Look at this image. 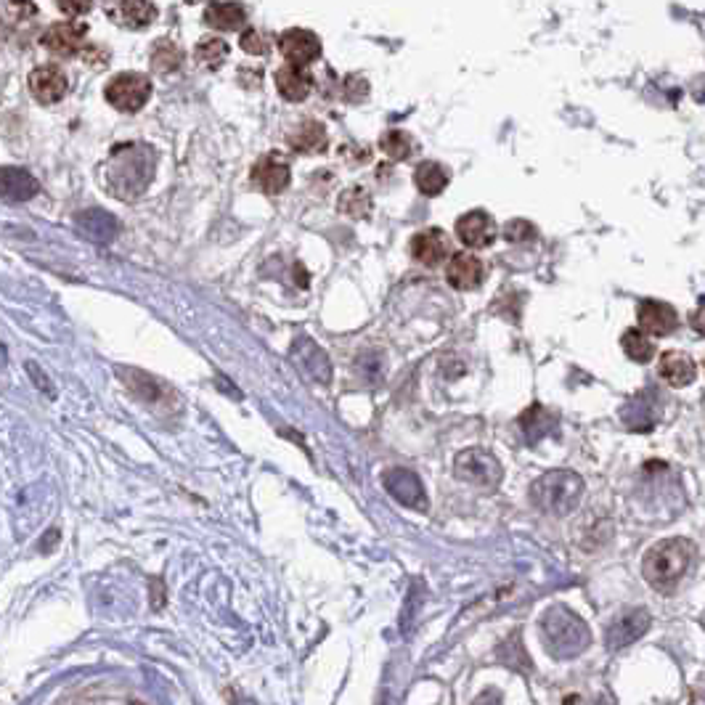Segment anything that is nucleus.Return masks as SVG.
Wrapping results in <instances>:
<instances>
[{
  "label": "nucleus",
  "instance_id": "f257e3e1",
  "mask_svg": "<svg viewBox=\"0 0 705 705\" xmlns=\"http://www.w3.org/2000/svg\"><path fill=\"white\" fill-rule=\"evenodd\" d=\"M154 178V152L144 144L117 146L104 167V181L114 197L138 199Z\"/></svg>",
  "mask_w": 705,
  "mask_h": 705
},
{
  "label": "nucleus",
  "instance_id": "f03ea898",
  "mask_svg": "<svg viewBox=\"0 0 705 705\" xmlns=\"http://www.w3.org/2000/svg\"><path fill=\"white\" fill-rule=\"evenodd\" d=\"M695 549L690 541L666 539L655 544L642 560V576L655 592H674L690 573Z\"/></svg>",
  "mask_w": 705,
  "mask_h": 705
},
{
  "label": "nucleus",
  "instance_id": "7ed1b4c3",
  "mask_svg": "<svg viewBox=\"0 0 705 705\" xmlns=\"http://www.w3.org/2000/svg\"><path fill=\"white\" fill-rule=\"evenodd\" d=\"M541 637L554 658H576L592 645V631L570 607L552 605L541 618Z\"/></svg>",
  "mask_w": 705,
  "mask_h": 705
},
{
  "label": "nucleus",
  "instance_id": "20e7f679",
  "mask_svg": "<svg viewBox=\"0 0 705 705\" xmlns=\"http://www.w3.org/2000/svg\"><path fill=\"white\" fill-rule=\"evenodd\" d=\"M584 496V480L570 470H552L533 480L531 501L541 512L552 517H565L576 512Z\"/></svg>",
  "mask_w": 705,
  "mask_h": 705
},
{
  "label": "nucleus",
  "instance_id": "39448f33",
  "mask_svg": "<svg viewBox=\"0 0 705 705\" xmlns=\"http://www.w3.org/2000/svg\"><path fill=\"white\" fill-rule=\"evenodd\" d=\"M104 96L120 112H138L141 107H146V101L152 96V83L141 72H122L109 80Z\"/></svg>",
  "mask_w": 705,
  "mask_h": 705
},
{
  "label": "nucleus",
  "instance_id": "423d86ee",
  "mask_svg": "<svg viewBox=\"0 0 705 705\" xmlns=\"http://www.w3.org/2000/svg\"><path fill=\"white\" fill-rule=\"evenodd\" d=\"M454 472L456 478L478 488H496L501 483V464L480 448H467L456 456Z\"/></svg>",
  "mask_w": 705,
  "mask_h": 705
},
{
  "label": "nucleus",
  "instance_id": "0eeeda50",
  "mask_svg": "<svg viewBox=\"0 0 705 705\" xmlns=\"http://www.w3.org/2000/svg\"><path fill=\"white\" fill-rule=\"evenodd\" d=\"M650 629V613L647 610H626L623 615H618L610 629H607V647L610 650H623V647H631L637 639H642Z\"/></svg>",
  "mask_w": 705,
  "mask_h": 705
},
{
  "label": "nucleus",
  "instance_id": "6e6552de",
  "mask_svg": "<svg viewBox=\"0 0 705 705\" xmlns=\"http://www.w3.org/2000/svg\"><path fill=\"white\" fill-rule=\"evenodd\" d=\"M456 236L472 250H486L496 242V223L486 210H472L456 220Z\"/></svg>",
  "mask_w": 705,
  "mask_h": 705
},
{
  "label": "nucleus",
  "instance_id": "1a4fd4ad",
  "mask_svg": "<svg viewBox=\"0 0 705 705\" xmlns=\"http://www.w3.org/2000/svg\"><path fill=\"white\" fill-rule=\"evenodd\" d=\"M279 51L281 56L289 61V64H297V67H308L313 61L321 56V40L313 35L311 30H287L279 38Z\"/></svg>",
  "mask_w": 705,
  "mask_h": 705
},
{
  "label": "nucleus",
  "instance_id": "9d476101",
  "mask_svg": "<svg viewBox=\"0 0 705 705\" xmlns=\"http://www.w3.org/2000/svg\"><path fill=\"white\" fill-rule=\"evenodd\" d=\"M85 35H88V27L80 22H59L51 24L46 32H43V48L51 51L56 56H75L80 54V48L85 43Z\"/></svg>",
  "mask_w": 705,
  "mask_h": 705
},
{
  "label": "nucleus",
  "instance_id": "9b49d317",
  "mask_svg": "<svg viewBox=\"0 0 705 705\" xmlns=\"http://www.w3.org/2000/svg\"><path fill=\"white\" fill-rule=\"evenodd\" d=\"M385 488L398 504L411 509H427V496L422 480L411 470H390L385 472Z\"/></svg>",
  "mask_w": 705,
  "mask_h": 705
},
{
  "label": "nucleus",
  "instance_id": "f8f14e48",
  "mask_svg": "<svg viewBox=\"0 0 705 705\" xmlns=\"http://www.w3.org/2000/svg\"><path fill=\"white\" fill-rule=\"evenodd\" d=\"M292 361L303 369V374H308L311 380L321 382V385L332 380V364H329L326 353L311 337L295 340V345H292Z\"/></svg>",
  "mask_w": 705,
  "mask_h": 705
},
{
  "label": "nucleus",
  "instance_id": "ddd939ff",
  "mask_svg": "<svg viewBox=\"0 0 705 705\" xmlns=\"http://www.w3.org/2000/svg\"><path fill=\"white\" fill-rule=\"evenodd\" d=\"M30 91L40 104H56L67 96V75L56 64H43V67L32 69Z\"/></svg>",
  "mask_w": 705,
  "mask_h": 705
},
{
  "label": "nucleus",
  "instance_id": "4468645a",
  "mask_svg": "<svg viewBox=\"0 0 705 705\" xmlns=\"http://www.w3.org/2000/svg\"><path fill=\"white\" fill-rule=\"evenodd\" d=\"M411 258L422 266H440L448 258V234L440 228H425L411 239Z\"/></svg>",
  "mask_w": 705,
  "mask_h": 705
},
{
  "label": "nucleus",
  "instance_id": "2eb2a0df",
  "mask_svg": "<svg viewBox=\"0 0 705 705\" xmlns=\"http://www.w3.org/2000/svg\"><path fill=\"white\" fill-rule=\"evenodd\" d=\"M252 183L258 186L263 194H281L289 186V165L281 160L279 154H266L263 160H258V165L252 167Z\"/></svg>",
  "mask_w": 705,
  "mask_h": 705
},
{
  "label": "nucleus",
  "instance_id": "dca6fc26",
  "mask_svg": "<svg viewBox=\"0 0 705 705\" xmlns=\"http://www.w3.org/2000/svg\"><path fill=\"white\" fill-rule=\"evenodd\" d=\"M639 326L642 332L652 334V337H666L679 326V316L668 303H660V300H642L637 311Z\"/></svg>",
  "mask_w": 705,
  "mask_h": 705
},
{
  "label": "nucleus",
  "instance_id": "f3484780",
  "mask_svg": "<svg viewBox=\"0 0 705 705\" xmlns=\"http://www.w3.org/2000/svg\"><path fill=\"white\" fill-rule=\"evenodd\" d=\"M483 273H486L483 263L472 252H456L451 263H448L446 279L454 289L470 292V289H478L483 284Z\"/></svg>",
  "mask_w": 705,
  "mask_h": 705
},
{
  "label": "nucleus",
  "instance_id": "a211bd4d",
  "mask_svg": "<svg viewBox=\"0 0 705 705\" xmlns=\"http://www.w3.org/2000/svg\"><path fill=\"white\" fill-rule=\"evenodd\" d=\"M40 191L35 175L22 167H0V197L8 202H27Z\"/></svg>",
  "mask_w": 705,
  "mask_h": 705
},
{
  "label": "nucleus",
  "instance_id": "6ab92c4d",
  "mask_svg": "<svg viewBox=\"0 0 705 705\" xmlns=\"http://www.w3.org/2000/svg\"><path fill=\"white\" fill-rule=\"evenodd\" d=\"M77 228L96 244H112L120 234V223L107 210H85L77 215Z\"/></svg>",
  "mask_w": 705,
  "mask_h": 705
},
{
  "label": "nucleus",
  "instance_id": "aec40b11",
  "mask_svg": "<svg viewBox=\"0 0 705 705\" xmlns=\"http://www.w3.org/2000/svg\"><path fill=\"white\" fill-rule=\"evenodd\" d=\"M117 377L130 387V393L136 395L138 401L152 403V406L165 401L167 395H170V387L162 385L160 380H154L152 374L138 372V369H117Z\"/></svg>",
  "mask_w": 705,
  "mask_h": 705
},
{
  "label": "nucleus",
  "instance_id": "412c9836",
  "mask_svg": "<svg viewBox=\"0 0 705 705\" xmlns=\"http://www.w3.org/2000/svg\"><path fill=\"white\" fill-rule=\"evenodd\" d=\"M658 372L671 387L692 385L695 377H698L695 361H692L687 353H679V350H671V353H663V356H660Z\"/></svg>",
  "mask_w": 705,
  "mask_h": 705
},
{
  "label": "nucleus",
  "instance_id": "4be33fe9",
  "mask_svg": "<svg viewBox=\"0 0 705 705\" xmlns=\"http://www.w3.org/2000/svg\"><path fill=\"white\" fill-rule=\"evenodd\" d=\"M276 88L287 101H305L308 93L313 91V77L308 75V69L297 67V64H287L276 72Z\"/></svg>",
  "mask_w": 705,
  "mask_h": 705
},
{
  "label": "nucleus",
  "instance_id": "5701e85b",
  "mask_svg": "<svg viewBox=\"0 0 705 705\" xmlns=\"http://www.w3.org/2000/svg\"><path fill=\"white\" fill-rule=\"evenodd\" d=\"M289 146L295 149L297 154H319L326 149V130L321 122H303V125H297L292 133H289Z\"/></svg>",
  "mask_w": 705,
  "mask_h": 705
},
{
  "label": "nucleus",
  "instance_id": "b1692460",
  "mask_svg": "<svg viewBox=\"0 0 705 705\" xmlns=\"http://www.w3.org/2000/svg\"><path fill=\"white\" fill-rule=\"evenodd\" d=\"M205 22L220 32L239 30L247 22V11L242 3H210L205 11Z\"/></svg>",
  "mask_w": 705,
  "mask_h": 705
},
{
  "label": "nucleus",
  "instance_id": "393cba45",
  "mask_svg": "<svg viewBox=\"0 0 705 705\" xmlns=\"http://www.w3.org/2000/svg\"><path fill=\"white\" fill-rule=\"evenodd\" d=\"M117 19L130 30H144L157 19V6L152 0H120L117 3Z\"/></svg>",
  "mask_w": 705,
  "mask_h": 705
},
{
  "label": "nucleus",
  "instance_id": "a878e982",
  "mask_svg": "<svg viewBox=\"0 0 705 705\" xmlns=\"http://www.w3.org/2000/svg\"><path fill=\"white\" fill-rule=\"evenodd\" d=\"M414 183L425 197H438L448 186V170L438 162H422L414 173Z\"/></svg>",
  "mask_w": 705,
  "mask_h": 705
},
{
  "label": "nucleus",
  "instance_id": "bb28decb",
  "mask_svg": "<svg viewBox=\"0 0 705 705\" xmlns=\"http://www.w3.org/2000/svg\"><path fill=\"white\" fill-rule=\"evenodd\" d=\"M557 422H560V419L554 417L549 409H544V406H533V409L525 411L523 419H520V425H523L528 443H536V440H541L544 435L552 433L554 427H557Z\"/></svg>",
  "mask_w": 705,
  "mask_h": 705
},
{
  "label": "nucleus",
  "instance_id": "cd10ccee",
  "mask_svg": "<svg viewBox=\"0 0 705 705\" xmlns=\"http://www.w3.org/2000/svg\"><path fill=\"white\" fill-rule=\"evenodd\" d=\"M183 64V51L175 46L173 40H157L152 48V69L160 72V75H170V72H178Z\"/></svg>",
  "mask_w": 705,
  "mask_h": 705
},
{
  "label": "nucleus",
  "instance_id": "c85d7f7f",
  "mask_svg": "<svg viewBox=\"0 0 705 705\" xmlns=\"http://www.w3.org/2000/svg\"><path fill=\"white\" fill-rule=\"evenodd\" d=\"M621 345L623 353H626L631 361H637V364H647V361L655 356V345L647 340V332H642V329H631V332L623 334Z\"/></svg>",
  "mask_w": 705,
  "mask_h": 705
},
{
  "label": "nucleus",
  "instance_id": "c756f323",
  "mask_svg": "<svg viewBox=\"0 0 705 705\" xmlns=\"http://www.w3.org/2000/svg\"><path fill=\"white\" fill-rule=\"evenodd\" d=\"M197 61L202 67L218 69L223 61L228 59V43L220 38H202L197 43V51H194Z\"/></svg>",
  "mask_w": 705,
  "mask_h": 705
},
{
  "label": "nucleus",
  "instance_id": "7c9ffc66",
  "mask_svg": "<svg viewBox=\"0 0 705 705\" xmlns=\"http://www.w3.org/2000/svg\"><path fill=\"white\" fill-rule=\"evenodd\" d=\"M380 149L387 154V157H390V160L403 162L411 157V152H414V144H411L409 133H403V130H387L385 136L380 138Z\"/></svg>",
  "mask_w": 705,
  "mask_h": 705
},
{
  "label": "nucleus",
  "instance_id": "2f4dec72",
  "mask_svg": "<svg viewBox=\"0 0 705 705\" xmlns=\"http://www.w3.org/2000/svg\"><path fill=\"white\" fill-rule=\"evenodd\" d=\"M337 207H340V213L350 215V218H366L372 210V197L361 186H353V189L342 191Z\"/></svg>",
  "mask_w": 705,
  "mask_h": 705
},
{
  "label": "nucleus",
  "instance_id": "473e14b6",
  "mask_svg": "<svg viewBox=\"0 0 705 705\" xmlns=\"http://www.w3.org/2000/svg\"><path fill=\"white\" fill-rule=\"evenodd\" d=\"M504 236H507V242L512 244L533 242V239H536V228H533L528 220H512V223H507V228H504Z\"/></svg>",
  "mask_w": 705,
  "mask_h": 705
},
{
  "label": "nucleus",
  "instance_id": "72a5a7b5",
  "mask_svg": "<svg viewBox=\"0 0 705 705\" xmlns=\"http://www.w3.org/2000/svg\"><path fill=\"white\" fill-rule=\"evenodd\" d=\"M342 93H345V99L348 101H364L366 93H369V85H366L364 77L350 75L348 80H345V85H342Z\"/></svg>",
  "mask_w": 705,
  "mask_h": 705
},
{
  "label": "nucleus",
  "instance_id": "f704fd0d",
  "mask_svg": "<svg viewBox=\"0 0 705 705\" xmlns=\"http://www.w3.org/2000/svg\"><path fill=\"white\" fill-rule=\"evenodd\" d=\"M242 48L247 54H266L268 46L263 43V35L258 30H247L242 35Z\"/></svg>",
  "mask_w": 705,
  "mask_h": 705
},
{
  "label": "nucleus",
  "instance_id": "c9c22d12",
  "mask_svg": "<svg viewBox=\"0 0 705 705\" xmlns=\"http://www.w3.org/2000/svg\"><path fill=\"white\" fill-rule=\"evenodd\" d=\"M56 6L67 16H83L91 11L93 0H56Z\"/></svg>",
  "mask_w": 705,
  "mask_h": 705
},
{
  "label": "nucleus",
  "instance_id": "e433bc0d",
  "mask_svg": "<svg viewBox=\"0 0 705 705\" xmlns=\"http://www.w3.org/2000/svg\"><path fill=\"white\" fill-rule=\"evenodd\" d=\"M690 324L695 326V332L698 334H705V300L700 303V308L695 313L690 316Z\"/></svg>",
  "mask_w": 705,
  "mask_h": 705
}]
</instances>
